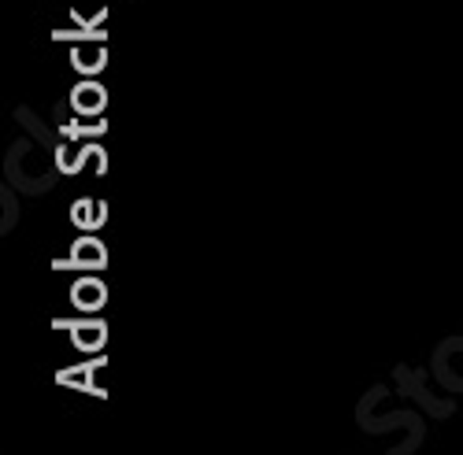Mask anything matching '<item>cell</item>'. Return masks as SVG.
Returning a JSON list of instances; mask_svg holds the SVG:
<instances>
[]
</instances>
